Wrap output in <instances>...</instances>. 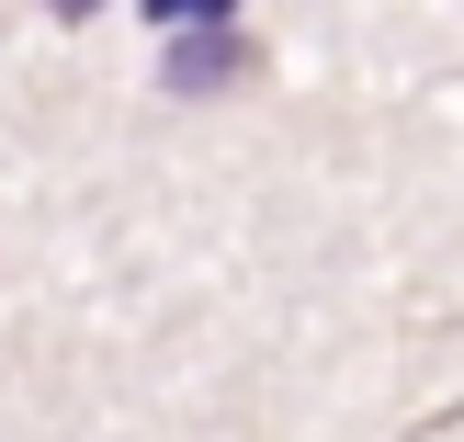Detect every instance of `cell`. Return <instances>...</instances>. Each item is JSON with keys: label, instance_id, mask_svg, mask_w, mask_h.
Here are the masks:
<instances>
[{"label": "cell", "instance_id": "obj_1", "mask_svg": "<svg viewBox=\"0 0 464 442\" xmlns=\"http://www.w3.org/2000/svg\"><path fill=\"white\" fill-rule=\"evenodd\" d=\"M238 68H249L238 34H181L170 45V91H216V80H238Z\"/></svg>", "mask_w": 464, "mask_h": 442}, {"label": "cell", "instance_id": "obj_2", "mask_svg": "<svg viewBox=\"0 0 464 442\" xmlns=\"http://www.w3.org/2000/svg\"><path fill=\"white\" fill-rule=\"evenodd\" d=\"M148 12H159V23H193V12H216V23H227V0H148Z\"/></svg>", "mask_w": 464, "mask_h": 442}, {"label": "cell", "instance_id": "obj_3", "mask_svg": "<svg viewBox=\"0 0 464 442\" xmlns=\"http://www.w3.org/2000/svg\"><path fill=\"white\" fill-rule=\"evenodd\" d=\"M45 12H68V23H80V12H102V0H45Z\"/></svg>", "mask_w": 464, "mask_h": 442}]
</instances>
